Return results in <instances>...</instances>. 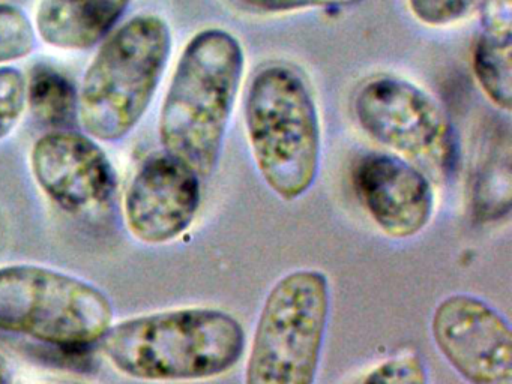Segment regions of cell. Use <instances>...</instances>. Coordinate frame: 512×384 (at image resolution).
<instances>
[{"instance_id": "cell-1", "label": "cell", "mask_w": 512, "mask_h": 384, "mask_svg": "<svg viewBox=\"0 0 512 384\" xmlns=\"http://www.w3.org/2000/svg\"><path fill=\"white\" fill-rule=\"evenodd\" d=\"M245 50L221 27L200 30L185 45L161 105L164 152L199 177L214 173L244 78Z\"/></svg>"}, {"instance_id": "cell-2", "label": "cell", "mask_w": 512, "mask_h": 384, "mask_svg": "<svg viewBox=\"0 0 512 384\" xmlns=\"http://www.w3.org/2000/svg\"><path fill=\"white\" fill-rule=\"evenodd\" d=\"M101 348L113 368L134 380H208L241 360L245 332L221 309H169L113 324Z\"/></svg>"}, {"instance_id": "cell-3", "label": "cell", "mask_w": 512, "mask_h": 384, "mask_svg": "<svg viewBox=\"0 0 512 384\" xmlns=\"http://www.w3.org/2000/svg\"><path fill=\"white\" fill-rule=\"evenodd\" d=\"M245 131L260 176L281 200H298L316 182L322 126L316 99L292 66L272 63L248 87Z\"/></svg>"}, {"instance_id": "cell-4", "label": "cell", "mask_w": 512, "mask_h": 384, "mask_svg": "<svg viewBox=\"0 0 512 384\" xmlns=\"http://www.w3.org/2000/svg\"><path fill=\"white\" fill-rule=\"evenodd\" d=\"M172 30L160 15L142 14L106 39L86 69L77 114L89 137L118 141L145 116L172 54Z\"/></svg>"}, {"instance_id": "cell-5", "label": "cell", "mask_w": 512, "mask_h": 384, "mask_svg": "<svg viewBox=\"0 0 512 384\" xmlns=\"http://www.w3.org/2000/svg\"><path fill=\"white\" fill-rule=\"evenodd\" d=\"M331 309L328 276L287 273L269 290L254 330L245 384H314Z\"/></svg>"}, {"instance_id": "cell-6", "label": "cell", "mask_w": 512, "mask_h": 384, "mask_svg": "<svg viewBox=\"0 0 512 384\" xmlns=\"http://www.w3.org/2000/svg\"><path fill=\"white\" fill-rule=\"evenodd\" d=\"M112 321L109 297L77 276L35 264L0 267V332L82 348L101 341Z\"/></svg>"}, {"instance_id": "cell-7", "label": "cell", "mask_w": 512, "mask_h": 384, "mask_svg": "<svg viewBox=\"0 0 512 384\" xmlns=\"http://www.w3.org/2000/svg\"><path fill=\"white\" fill-rule=\"evenodd\" d=\"M353 111L362 131L377 143L437 176L454 173L457 132L437 99L418 84L377 75L359 87Z\"/></svg>"}, {"instance_id": "cell-8", "label": "cell", "mask_w": 512, "mask_h": 384, "mask_svg": "<svg viewBox=\"0 0 512 384\" xmlns=\"http://www.w3.org/2000/svg\"><path fill=\"white\" fill-rule=\"evenodd\" d=\"M431 333L446 362L470 384H512L508 320L479 297L451 294L437 303Z\"/></svg>"}, {"instance_id": "cell-9", "label": "cell", "mask_w": 512, "mask_h": 384, "mask_svg": "<svg viewBox=\"0 0 512 384\" xmlns=\"http://www.w3.org/2000/svg\"><path fill=\"white\" fill-rule=\"evenodd\" d=\"M200 192V177L187 164L167 152L149 156L125 192L128 230L148 245L178 239L196 219Z\"/></svg>"}, {"instance_id": "cell-10", "label": "cell", "mask_w": 512, "mask_h": 384, "mask_svg": "<svg viewBox=\"0 0 512 384\" xmlns=\"http://www.w3.org/2000/svg\"><path fill=\"white\" fill-rule=\"evenodd\" d=\"M31 170L41 191L67 212H94L115 194L109 156L97 140L79 132H49L38 138L31 150Z\"/></svg>"}, {"instance_id": "cell-11", "label": "cell", "mask_w": 512, "mask_h": 384, "mask_svg": "<svg viewBox=\"0 0 512 384\" xmlns=\"http://www.w3.org/2000/svg\"><path fill=\"white\" fill-rule=\"evenodd\" d=\"M353 186L365 212L386 236L410 239L431 221L430 179L401 156L380 152L362 156L353 168Z\"/></svg>"}, {"instance_id": "cell-12", "label": "cell", "mask_w": 512, "mask_h": 384, "mask_svg": "<svg viewBox=\"0 0 512 384\" xmlns=\"http://www.w3.org/2000/svg\"><path fill=\"white\" fill-rule=\"evenodd\" d=\"M133 0H40L35 30L61 50H86L104 38Z\"/></svg>"}, {"instance_id": "cell-13", "label": "cell", "mask_w": 512, "mask_h": 384, "mask_svg": "<svg viewBox=\"0 0 512 384\" xmlns=\"http://www.w3.org/2000/svg\"><path fill=\"white\" fill-rule=\"evenodd\" d=\"M511 209V147L508 134L497 138L479 167L473 189V210L479 219L491 221Z\"/></svg>"}, {"instance_id": "cell-14", "label": "cell", "mask_w": 512, "mask_h": 384, "mask_svg": "<svg viewBox=\"0 0 512 384\" xmlns=\"http://www.w3.org/2000/svg\"><path fill=\"white\" fill-rule=\"evenodd\" d=\"M472 66L485 96L500 110H511L512 36L481 32L473 47Z\"/></svg>"}, {"instance_id": "cell-15", "label": "cell", "mask_w": 512, "mask_h": 384, "mask_svg": "<svg viewBox=\"0 0 512 384\" xmlns=\"http://www.w3.org/2000/svg\"><path fill=\"white\" fill-rule=\"evenodd\" d=\"M26 105L47 125H67L77 113V92L61 72L40 66L26 83Z\"/></svg>"}, {"instance_id": "cell-16", "label": "cell", "mask_w": 512, "mask_h": 384, "mask_svg": "<svg viewBox=\"0 0 512 384\" xmlns=\"http://www.w3.org/2000/svg\"><path fill=\"white\" fill-rule=\"evenodd\" d=\"M37 30L28 15L14 5L0 3V65L29 56Z\"/></svg>"}, {"instance_id": "cell-17", "label": "cell", "mask_w": 512, "mask_h": 384, "mask_svg": "<svg viewBox=\"0 0 512 384\" xmlns=\"http://www.w3.org/2000/svg\"><path fill=\"white\" fill-rule=\"evenodd\" d=\"M25 108V75L11 66H0V141L16 128Z\"/></svg>"}, {"instance_id": "cell-18", "label": "cell", "mask_w": 512, "mask_h": 384, "mask_svg": "<svg viewBox=\"0 0 512 384\" xmlns=\"http://www.w3.org/2000/svg\"><path fill=\"white\" fill-rule=\"evenodd\" d=\"M361 384H428V377L418 354H400L376 366Z\"/></svg>"}, {"instance_id": "cell-19", "label": "cell", "mask_w": 512, "mask_h": 384, "mask_svg": "<svg viewBox=\"0 0 512 384\" xmlns=\"http://www.w3.org/2000/svg\"><path fill=\"white\" fill-rule=\"evenodd\" d=\"M476 3L479 0H407L413 17L430 27L458 23L470 14Z\"/></svg>"}, {"instance_id": "cell-20", "label": "cell", "mask_w": 512, "mask_h": 384, "mask_svg": "<svg viewBox=\"0 0 512 384\" xmlns=\"http://www.w3.org/2000/svg\"><path fill=\"white\" fill-rule=\"evenodd\" d=\"M250 11L262 14H290L307 9L347 8L361 0H236Z\"/></svg>"}, {"instance_id": "cell-21", "label": "cell", "mask_w": 512, "mask_h": 384, "mask_svg": "<svg viewBox=\"0 0 512 384\" xmlns=\"http://www.w3.org/2000/svg\"><path fill=\"white\" fill-rule=\"evenodd\" d=\"M482 33L512 36V0H479Z\"/></svg>"}, {"instance_id": "cell-22", "label": "cell", "mask_w": 512, "mask_h": 384, "mask_svg": "<svg viewBox=\"0 0 512 384\" xmlns=\"http://www.w3.org/2000/svg\"><path fill=\"white\" fill-rule=\"evenodd\" d=\"M0 384H11L10 366L2 354H0Z\"/></svg>"}]
</instances>
